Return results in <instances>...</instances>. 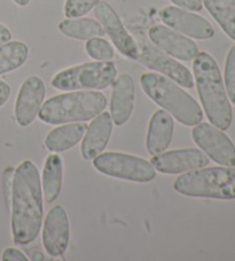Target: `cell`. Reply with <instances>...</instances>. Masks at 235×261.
<instances>
[{
	"label": "cell",
	"instance_id": "4fadbf2b",
	"mask_svg": "<svg viewBox=\"0 0 235 261\" xmlns=\"http://www.w3.org/2000/svg\"><path fill=\"white\" fill-rule=\"evenodd\" d=\"M149 40L157 48L178 60L191 61L197 56L198 47L191 38L185 37L168 27L156 24L149 29Z\"/></svg>",
	"mask_w": 235,
	"mask_h": 261
},
{
	"label": "cell",
	"instance_id": "d6986e66",
	"mask_svg": "<svg viewBox=\"0 0 235 261\" xmlns=\"http://www.w3.org/2000/svg\"><path fill=\"white\" fill-rule=\"evenodd\" d=\"M87 130L85 123L65 124L51 130L45 138V146L51 152L68 151L76 146Z\"/></svg>",
	"mask_w": 235,
	"mask_h": 261
},
{
	"label": "cell",
	"instance_id": "cb8c5ba5",
	"mask_svg": "<svg viewBox=\"0 0 235 261\" xmlns=\"http://www.w3.org/2000/svg\"><path fill=\"white\" fill-rule=\"evenodd\" d=\"M87 55L97 61H110L115 56V49L101 37H94L87 40L85 45Z\"/></svg>",
	"mask_w": 235,
	"mask_h": 261
},
{
	"label": "cell",
	"instance_id": "2e32d148",
	"mask_svg": "<svg viewBox=\"0 0 235 261\" xmlns=\"http://www.w3.org/2000/svg\"><path fill=\"white\" fill-rule=\"evenodd\" d=\"M135 101V85L132 76L122 74L112 83L110 116L116 125L125 124L131 118Z\"/></svg>",
	"mask_w": 235,
	"mask_h": 261
},
{
	"label": "cell",
	"instance_id": "7c38bea8",
	"mask_svg": "<svg viewBox=\"0 0 235 261\" xmlns=\"http://www.w3.org/2000/svg\"><path fill=\"white\" fill-rule=\"evenodd\" d=\"M209 161V156L197 148H183L153 155L151 163L160 173L172 175L203 168Z\"/></svg>",
	"mask_w": 235,
	"mask_h": 261
},
{
	"label": "cell",
	"instance_id": "d4e9b609",
	"mask_svg": "<svg viewBox=\"0 0 235 261\" xmlns=\"http://www.w3.org/2000/svg\"><path fill=\"white\" fill-rule=\"evenodd\" d=\"M225 87L229 100L235 105V45L230 47L225 64Z\"/></svg>",
	"mask_w": 235,
	"mask_h": 261
},
{
	"label": "cell",
	"instance_id": "277c9868",
	"mask_svg": "<svg viewBox=\"0 0 235 261\" xmlns=\"http://www.w3.org/2000/svg\"><path fill=\"white\" fill-rule=\"evenodd\" d=\"M107 98L98 91H71L47 99L39 110V119L47 124L90 121L102 113Z\"/></svg>",
	"mask_w": 235,
	"mask_h": 261
},
{
	"label": "cell",
	"instance_id": "3957f363",
	"mask_svg": "<svg viewBox=\"0 0 235 261\" xmlns=\"http://www.w3.org/2000/svg\"><path fill=\"white\" fill-rule=\"evenodd\" d=\"M140 85L154 102L168 111L178 122L194 127L202 121L203 112L197 101L172 80L147 73L140 77Z\"/></svg>",
	"mask_w": 235,
	"mask_h": 261
},
{
	"label": "cell",
	"instance_id": "ac0fdd59",
	"mask_svg": "<svg viewBox=\"0 0 235 261\" xmlns=\"http://www.w3.org/2000/svg\"><path fill=\"white\" fill-rule=\"evenodd\" d=\"M174 123L171 115L164 110L153 114L147 133L146 145L149 154L156 155L164 152L172 141Z\"/></svg>",
	"mask_w": 235,
	"mask_h": 261
},
{
	"label": "cell",
	"instance_id": "8fae6325",
	"mask_svg": "<svg viewBox=\"0 0 235 261\" xmlns=\"http://www.w3.org/2000/svg\"><path fill=\"white\" fill-rule=\"evenodd\" d=\"M160 17L171 29L191 38L205 40L214 37L215 29L204 17L179 7L168 6L160 12Z\"/></svg>",
	"mask_w": 235,
	"mask_h": 261
},
{
	"label": "cell",
	"instance_id": "4dcf8cb0",
	"mask_svg": "<svg viewBox=\"0 0 235 261\" xmlns=\"http://www.w3.org/2000/svg\"><path fill=\"white\" fill-rule=\"evenodd\" d=\"M14 3L17 4V5H19V6L24 7V6H26L30 3V0H14Z\"/></svg>",
	"mask_w": 235,
	"mask_h": 261
},
{
	"label": "cell",
	"instance_id": "5b68a950",
	"mask_svg": "<svg viewBox=\"0 0 235 261\" xmlns=\"http://www.w3.org/2000/svg\"><path fill=\"white\" fill-rule=\"evenodd\" d=\"M174 190L187 197L234 199L235 167H203L187 172L174 182Z\"/></svg>",
	"mask_w": 235,
	"mask_h": 261
},
{
	"label": "cell",
	"instance_id": "484cf974",
	"mask_svg": "<svg viewBox=\"0 0 235 261\" xmlns=\"http://www.w3.org/2000/svg\"><path fill=\"white\" fill-rule=\"evenodd\" d=\"M100 0H67L65 5V15L68 19L80 17L93 10Z\"/></svg>",
	"mask_w": 235,
	"mask_h": 261
},
{
	"label": "cell",
	"instance_id": "83f0119b",
	"mask_svg": "<svg viewBox=\"0 0 235 261\" xmlns=\"http://www.w3.org/2000/svg\"><path fill=\"white\" fill-rule=\"evenodd\" d=\"M2 259L4 261H28V258L20 250L14 247H8L4 251Z\"/></svg>",
	"mask_w": 235,
	"mask_h": 261
},
{
	"label": "cell",
	"instance_id": "6da1fadb",
	"mask_svg": "<svg viewBox=\"0 0 235 261\" xmlns=\"http://www.w3.org/2000/svg\"><path fill=\"white\" fill-rule=\"evenodd\" d=\"M43 189L38 168L25 160L16 168L12 188V232L15 244L28 245L43 224Z\"/></svg>",
	"mask_w": 235,
	"mask_h": 261
},
{
	"label": "cell",
	"instance_id": "30bf717a",
	"mask_svg": "<svg viewBox=\"0 0 235 261\" xmlns=\"http://www.w3.org/2000/svg\"><path fill=\"white\" fill-rule=\"evenodd\" d=\"M94 14L122 55L137 60L139 52L137 42L125 29L114 8L105 2H99L94 7Z\"/></svg>",
	"mask_w": 235,
	"mask_h": 261
},
{
	"label": "cell",
	"instance_id": "ba28073f",
	"mask_svg": "<svg viewBox=\"0 0 235 261\" xmlns=\"http://www.w3.org/2000/svg\"><path fill=\"white\" fill-rule=\"evenodd\" d=\"M135 42L139 49L137 60L140 64L146 66L149 69L160 71L161 74L165 75L166 77L184 88L191 89L194 87L193 76L186 67L157 48L151 40L142 35H138Z\"/></svg>",
	"mask_w": 235,
	"mask_h": 261
},
{
	"label": "cell",
	"instance_id": "603a6c76",
	"mask_svg": "<svg viewBox=\"0 0 235 261\" xmlns=\"http://www.w3.org/2000/svg\"><path fill=\"white\" fill-rule=\"evenodd\" d=\"M29 57V47L23 42L0 45V75L21 68Z\"/></svg>",
	"mask_w": 235,
	"mask_h": 261
},
{
	"label": "cell",
	"instance_id": "f1b7e54d",
	"mask_svg": "<svg viewBox=\"0 0 235 261\" xmlns=\"http://www.w3.org/2000/svg\"><path fill=\"white\" fill-rule=\"evenodd\" d=\"M11 97V87L0 80V107L5 105Z\"/></svg>",
	"mask_w": 235,
	"mask_h": 261
},
{
	"label": "cell",
	"instance_id": "44dd1931",
	"mask_svg": "<svg viewBox=\"0 0 235 261\" xmlns=\"http://www.w3.org/2000/svg\"><path fill=\"white\" fill-rule=\"evenodd\" d=\"M58 30L67 37L78 40H89L106 35L100 22L89 17H74L62 21L58 24Z\"/></svg>",
	"mask_w": 235,
	"mask_h": 261
},
{
	"label": "cell",
	"instance_id": "9c48e42d",
	"mask_svg": "<svg viewBox=\"0 0 235 261\" xmlns=\"http://www.w3.org/2000/svg\"><path fill=\"white\" fill-rule=\"evenodd\" d=\"M192 136L198 147L215 163L226 167H235V146L224 130L210 123H198Z\"/></svg>",
	"mask_w": 235,
	"mask_h": 261
},
{
	"label": "cell",
	"instance_id": "7402d4cb",
	"mask_svg": "<svg viewBox=\"0 0 235 261\" xmlns=\"http://www.w3.org/2000/svg\"><path fill=\"white\" fill-rule=\"evenodd\" d=\"M202 3L220 28L235 40V0H202Z\"/></svg>",
	"mask_w": 235,
	"mask_h": 261
},
{
	"label": "cell",
	"instance_id": "52a82bcc",
	"mask_svg": "<svg viewBox=\"0 0 235 261\" xmlns=\"http://www.w3.org/2000/svg\"><path fill=\"white\" fill-rule=\"evenodd\" d=\"M93 166L99 173L125 181L148 183L156 177V170L151 161L126 153H100L94 158Z\"/></svg>",
	"mask_w": 235,
	"mask_h": 261
},
{
	"label": "cell",
	"instance_id": "1f68e13d",
	"mask_svg": "<svg viewBox=\"0 0 235 261\" xmlns=\"http://www.w3.org/2000/svg\"><path fill=\"white\" fill-rule=\"evenodd\" d=\"M33 260H44V255L42 253H35Z\"/></svg>",
	"mask_w": 235,
	"mask_h": 261
},
{
	"label": "cell",
	"instance_id": "7a4b0ae2",
	"mask_svg": "<svg viewBox=\"0 0 235 261\" xmlns=\"http://www.w3.org/2000/svg\"><path fill=\"white\" fill-rule=\"evenodd\" d=\"M193 71L208 119L215 127L227 130L232 124L233 112L216 60L209 53L198 52L194 59Z\"/></svg>",
	"mask_w": 235,
	"mask_h": 261
},
{
	"label": "cell",
	"instance_id": "4316f807",
	"mask_svg": "<svg viewBox=\"0 0 235 261\" xmlns=\"http://www.w3.org/2000/svg\"><path fill=\"white\" fill-rule=\"evenodd\" d=\"M174 5L191 12H200L203 7L202 0H171Z\"/></svg>",
	"mask_w": 235,
	"mask_h": 261
},
{
	"label": "cell",
	"instance_id": "ffe728a7",
	"mask_svg": "<svg viewBox=\"0 0 235 261\" xmlns=\"http://www.w3.org/2000/svg\"><path fill=\"white\" fill-rule=\"evenodd\" d=\"M63 179V161L60 155L51 154L46 159L43 172L42 189L47 204L55 201L60 196Z\"/></svg>",
	"mask_w": 235,
	"mask_h": 261
},
{
	"label": "cell",
	"instance_id": "5bb4252c",
	"mask_svg": "<svg viewBox=\"0 0 235 261\" xmlns=\"http://www.w3.org/2000/svg\"><path fill=\"white\" fill-rule=\"evenodd\" d=\"M70 240V223L68 214L62 206H54L49 210L44 222L43 244L52 256L65 253Z\"/></svg>",
	"mask_w": 235,
	"mask_h": 261
},
{
	"label": "cell",
	"instance_id": "f546056e",
	"mask_svg": "<svg viewBox=\"0 0 235 261\" xmlns=\"http://www.w3.org/2000/svg\"><path fill=\"white\" fill-rule=\"evenodd\" d=\"M12 39V33L6 25L0 23V45L8 43Z\"/></svg>",
	"mask_w": 235,
	"mask_h": 261
},
{
	"label": "cell",
	"instance_id": "e0dca14e",
	"mask_svg": "<svg viewBox=\"0 0 235 261\" xmlns=\"http://www.w3.org/2000/svg\"><path fill=\"white\" fill-rule=\"evenodd\" d=\"M112 133V119L107 112L97 115L87 127L82 143V155L85 160L98 156L109 143Z\"/></svg>",
	"mask_w": 235,
	"mask_h": 261
},
{
	"label": "cell",
	"instance_id": "9a60e30c",
	"mask_svg": "<svg viewBox=\"0 0 235 261\" xmlns=\"http://www.w3.org/2000/svg\"><path fill=\"white\" fill-rule=\"evenodd\" d=\"M46 94L44 81L38 76L26 79L15 102V119L21 127H28L37 118Z\"/></svg>",
	"mask_w": 235,
	"mask_h": 261
},
{
	"label": "cell",
	"instance_id": "8992f818",
	"mask_svg": "<svg viewBox=\"0 0 235 261\" xmlns=\"http://www.w3.org/2000/svg\"><path fill=\"white\" fill-rule=\"evenodd\" d=\"M117 70L110 61L86 62L57 73L52 85L57 90H102L114 83Z\"/></svg>",
	"mask_w": 235,
	"mask_h": 261
}]
</instances>
